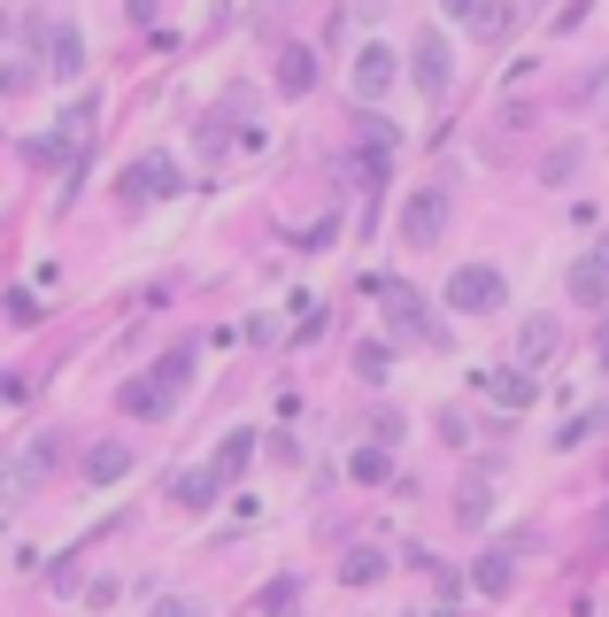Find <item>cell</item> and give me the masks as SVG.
Here are the masks:
<instances>
[{
    "instance_id": "cell-9",
    "label": "cell",
    "mask_w": 609,
    "mask_h": 617,
    "mask_svg": "<svg viewBox=\"0 0 609 617\" xmlns=\"http://www.w3.org/2000/svg\"><path fill=\"white\" fill-rule=\"evenodd\" d=\"M386 85H394V54H386V47L371 39V47L356 54V94H363V101H378Z\"/></svg>"
},
{
    "instance_id": "cell-19",
    "label": "cell",
    "mask_w": 609,
    "mask_h": 617,
    "mask_svg": "<svg viewBox=\"0 0 609 617\" xmlns=\"http://www.w3.org/2000/svg\"><path fill=\"white\" fill-rule=\"evenodd\" d=\"M486 494H494V486H486V471H471V479H463V502H456V517H463V525H486Z\"/></svg>"
},
{
    "instance_id": "cell-32",
    "label": "cell",
    "mask_w": 609,
    "mask_h": 617,
    "mask_svg": "<svg viewBox=\"0 0 609 617\" xmlns=\"http://www.w3.org/2000/svg\"><path fill=\"white\" fill-rule=\"evenodd\" d=\"M601 363H609V340H601Z\"/></svg>"
},
{
    "instance_id": "cell-30",
    "label": "cell",
    "mask_w": 609,
    "mask_h": 617,
    "mask_svg": "<svg viewBox=\"0 0 609 617\" xmlns=\"http://www.w3.org/2000/svg\"><path fill=\"white\" fill-rule=\"evenodd\" d=\"M409 617H448V609H409Z\"/></svg>"
},
{
    "instance_id": "cell-3",
    "label": "cell",
    "mask_w": 609,
    "mask_h": 617,
    "mask_svg": "<svg viewBox=\"0 0 609 617\" xmlns=\"http://www.w3.org/2000/svg\"><path fill=\"white\" fill-rule=\"evenodd\" d=\"M371 294L386 301L394 340H440V332H432V309H424V294H417V286H401V279H371Z\"/></svg>"
},
{
    "instance_id": "cell-28",
    "label": "cell",
    "mask_w": 609,
    "mask_h": 617,
    "mask_svg": "<svg viewBox=\"0 0 609 617\" xmlns=\"http://www.w3.org/2000/svg\"><path fill=\"white\" fill-rule=\"evenodd\" d=\"M440 9H448V16H471V9H478V0H440Z\"/></svg>"
},
{
    "instance_id": "cell-22",
    "label": "cell",
    "mask_w": 609,
    "mask_h": 617,
    "mask_svg": "<svg viewBox=\"0 0 609 617\" xmlns=\"http://www.w3.org/2000/svg\"><path fill=\"white\" fill-rule=\"evenodd\" d=\"M386 363H394V347H386V340H363V347H356V371H363L371 386L386 379Z\"/></svg>"
},
{
    "instance_id": "cell-14",
    "label": "cell",
    "mask_w": 609,
    "mask_h": 617,
    "mask_svg": "<svg viewBox=\"0 0 609 617\" xmlns=\"http://www.w3.org/2000/svg\"><path fill=\"white\" fill-rule=\"evenodd\" d=\"M309 85H316V54L309 47H286L278 54V94H309Z\"/></svg>"
},
{
    "instance_id": "cell-18",
    "label": "cell",
    "mask_w": 609,
    "mask_h": 617,
    "mask_svg": "<svg viewBox=\"0 0 609 617\" xmlns=\"http://www.w3.org/2000/svg\"><path fill=\"white\" fill-rule=\"evenodd\" d=\"M471 579H478V594H509V556H501V548H486V556L471 564Z\"/></svg>"
},
{
    "instance_id": "cell-16",
    "label": "cell",
    "mask_w": 609,
    "mask_h": 617,
    "mask_svg": "<svg viewBox=\"0 0 609 617\" xmlns=\"http://www.w3.org/2000/svg\"><path fill=\"white\" fill-rule=\"evenodd\" d=\"M509 24H517L509 0H478V9H471V32H478V39H509Z\"/></svg>"
},
{
    "instance_id": "cell-7",
    "label": "cell",
    "mask_w": 609,
    "mask_h": 617,
    "mask_svg": "<svg viewBox=\"0 0 609 617\" xmlns=\"http://www.w3.org/2000/svg\"><path fill=\"white\" fill-rule=\"evenodd\" d=\"M47 70L54 77H85V32L77 24H54L47 32Z\"/></svg>"
},
{
    "instance_id": "cell-12",
    "label": "cell",
    "mask_w": 609,
    "mask_h": 617,
    "mask_svg": "<svg viewBox=\"0 0 609 617\" xmlns=\"http://www.w3.org/2000/svg\"><path fill=\"white\" fill-rule=\"evenodd\" d=\"M124 471H132V448H124V440H101V448L85 456V479H94V486H116Z\"/></svg>"
},
{
    "instance_id": "cell-17",
    "label": "cell",
    "mask_w": 609,
    "mask_h": 617,
    "mask_svg": "<svg viewBox=\"0 0 609 617\" xmlns=\"http://www.w3.org/2000/svg\"><path fill=\"white\" fill-rule=\"evenodd\" d=\"M154 379H162L170 394H186V379H194V340H186V347H170V356L154 363Z\"/></svg>"
},
{
    "instance_id": "cell-15",
    "label": "cell",
    "mask_w": 609,
    "mask_h": 617,
    "mask_svg": "<svg viewBox=\"0 0 609 617\" xmlns=\"http://www.w3.org/2000/svg\"><path fill=\"white\" fill-rule=\"evenodd\" d=\"M209 464H216V479H239V471L254 464V432H224V448H216Z\"/></svg>"
},
{
    "instance_id": "cell-26",
    "label": "cell",
    "mask_w": 609,
    "mask_h": 617,
    "mask_svg": "<svg viewBox=\"0 0 609 617\" xmlns=\"http://www.w3.org/2000/svg\"><path fill=\"white\" fill-rule=\"evenodd\" d=\"M154 617H209V609H201L194 594H162V602H154Z\"/></svg>"
},
{
    "instance_id": "cell-25",
    "label": "cell",
    "mask_w": 609,
    "mask_h": 617,
    "mask_svg": "<svg viewBox=\"0 0 609 617\" xmlns=\"http://www.w3.org/2000/svg\"><path fill=\"white\" fill-rule=\"evenodd\" d=\"M54 456H62V440H39V448L24 456V471H32V479H47V471H54Z\"/></svg>"
},
{
    "instance_id": "cell-8",
    "label": "cell",
    "mask_w": 609,
    "mask_h": 617,
    "mask_svg": "<svg viewBox=\"0 0 609 617\" xmlns=\"http://www.w3.org/2000/svg\"><path fill=\"white\" fill-rule=\"evenodd\" d=\"M478 394H486V402H501V409H533V394H540V386H533L525 371H478Z\"/></svg>"
},
{
    "instance_id": "cell-31",
    "label": "cell",
    "mask_w": 609,
    "mask_h": 617,
    "mask_svg": "<svg viewBox=\"0 0 609 617\" xmlns=\"http://www.w3.org/2000/svg\"><path fill=\"white\" fill-rule=\"evenodd\" d=\"M271 617H294V609H286V602H271Z\"/></svg>"
},
{
    "instance_id": "cell-23",
    "label": "cell",
    "mask_w": 609,
    "mask_h": 617,
    "mask_svg": "<svg viewBox=\"0 0 609 617\" xmlns=\"http://www.w3.org/2000/svg\"><path fill=\"white\" fill-rule=\"evenodd\" d=\"M440 440H448V448H471V417L463 409H440Z\"/></svg>"
},
{
    "instance_id": "cell-11",
    "label": "cell",
    "mask_w": 609,
    "mask_h": 617,
    "mask_svg": "<svg viewBox=\"0 0 609 617\" xmlns=\"http://www.w3.org/2000/svg\"><path fill=\"white\" fill-rule=\"evenodd\" d=\"M170 402L178 394H170L162 379H124V417H170Z\"/></svg>"
},
{
    "instance_id": "cell-21",
    "label": "cell",
    "mask_w": 609,
    "mask_h": 617,
    "mask_svg": "<svg viewBox=\"0 0 609 617\" xmlns=\"http://www.w3.org/2000/svg\"><path fill=\"white\" fill-rule=\"evenodd\" d=\"M517 340H525V356L540 363L548 347H556V317H548V309H540V317H525V332H517Z\"/></svg>"
},
{
    "instance_id": "cell-13",
    "label": "cell",
    "mask_w": 609,
    "mask_h": 617,
    "mask_svg": "<svg viewBox=\"0 0 609 617\" xmlns=\"http://www.w3.org/2000/svg\"><path fill=\"white\" fill-rule=\"evenodd\" d=\"M347 471H356V486H386L394 479V448H386V440H371V448L347 456Z\"/></svg>"
},
{
    "instance_id": "cell-10",
    "label": "cell",
    "mask_w": 609,
    "mask_h": 617,
    "mask_svg": "<svg viewBox=\"0 0 609 617\" xmlns=\"http://www.w3.org/2000/svg\"><path fill=\"white\" fill-rule=\"evenodd\" d=\"M216 464H201V471H178V479H170V502H178V509H209L216 502Z\"/></svg>"
},
{
    "instance_id": "cell-6",
    "label": "cell",
    "mask_w": 609,
    "mask_h": 617,
    "mask_svg": "<svg viewBox=\"0 0 609 617\" xmlns=\"http://www.w3.org/2000/svg\"><path fill=\"white\" fill-rule=\"evenodd\" d=\"M571 301H579V309H601V301H609V239H594V247L571 262Z\"/></svg>"
},
{
    "instance_id": "cell-1",
    "label": "cell",
    "mask_w": 609,
    "mask_h": 617,
    "mask_svg": "<svg viewBox=\"0 0 609 617\" xmlns=\"http://www.w3.org/2000/svg\"><path fill=\"white\" fill-rule=\"evenodd\" d=\"M456 317H494L501 301H509V286H501V271L494 262H463V271L448 279V294H440Z\"/></svg>"
},
{
    "instance_id": "cell-20",
    "label": "cell",
    "mask_w": 609,
    "mask_h": 617,
    "mask_svg": "<svg viewBox=\"0 0 609 617\" xmlns=\"http://www.w3.org/2000/svg\"><path fill=\"white\" fill-rule=\"evenodd\" d=\"M378 571H386V556H378V548H347V564H339V579H347V587H363V579H378Z\"/></svg>"
},
{
    "instance_id": "cell-4",
    "label": "cell",
    "mask_w": 609,
    "mask_h": 617,
    "mask_svg": "<svg viewBox=\"0 0 609 617\" xmlns=\"http://www.w3.org/2000/svg\"><path fill=\"white\" fill-rule=\"evenodd\" d=\"M124 209H147V201H162V194H178V162L170 155H139L132 170H124Z\"/></svg>"
},
{
    "instance_id": "cell-2",
    "label": "cell",
    "mask_w": 609,
    "mask_h": 617,
    "mask_svg": "<svg viewBox=\"0 0 609 617\" xmlns=\"http://www.w3.org/2000/svg\"><path fill=\"white\" fill-rule=\"evenodd\" d=\"M409 85H417L424 101H440L448 85H456V54H448V39L432 32V24H424V32H417V47H409Z\"/></svg>"
},
{
    "instance_id": "cell-29",
    "label": "cell",
    "mask_w": 609,
    "mask_h": 617,
    "mask_svg": "<svg viewBox=\"0 0 609 617\" xmlns=\"http://www.w3.org/2000/svg\"><path fill=\"white\" fill-rule=\"evenodd\" d=\"M132 16H139V24H154V0H132Z\"/></svg>"
},
{
    "instance_id": "cell-24",
    "label": "cell",
    "mask_w": 609,
    "mask_h": 617,
    "mask_svg": "<svg viewBox=\"0 0 609 617\" xmlns=\"http://www.w3.org/2000/svg\"><path fill=\"white\" fill-rule=\"evenodd\" d=\"M563 178H579V147H556L548 155V186H563Z\"/></svg>"
},
{
    "instance_id": "cell-5",
    "label": "cell",
    "mask_w": 609,
    "mask_h": 617,
    "mask_svg": "<svg viewBox=\"0 0 609 617\" xmlns=\"http://www.w3.org/2000/svg\"><path fill=\"white\" fill-rule=\"evenodd\" d=\"M440 232H448V194L440 186H417L409 209H401V247H432Z\"/></svg>"
},
{
    "instance_id": "cell-27",
    "label": "cell",
    "mask_w": 609,
    "mask_h": 617,
    "mask_svg": "<svg viewBox=\"0 0 609 617\" xmlns=\"http://www.w3.org/2000/svg\"><path fill=\"white\" fill-rule=\"evenodd\" d=\"M0 402H24V379H0Z\"/></svg>"
}]
</instances>
